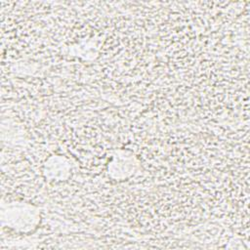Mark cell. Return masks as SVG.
Masks as SVG:
<instances>
[{"label":"cell","mask_w":250,"mask_h":250,"mask_svg":"<svg viewBox=\"0 0 250 250\" xmlns=\"http://www.w3.org/2000/svg\"><path fill=\"white\" fill-rule=\"evenodd\" d=\"M69 161L62 155H54L50 157L45 164V174L49 179H57L58 181L66 180L70 172Z\"/></svg>","instance_id":"cell-3"},{"label":"cell","mask_w":250,"mask_h":250,"mask_svg":"<svg viewBox=\"0 0 250 250\" xmlns=\"http://www.w3.org/2000/svg\"><path fill=\"white\" fill-rule=\"evenodd\" d=\"M2 225L27 233L33 231L40 223L41 212L39 207L26 202H11L2 207Z\"/></svg>","instance_id":"cell-1"},{"label":"cell","mask_w":250,"mask_h":250,"mask_svg":"<svg viewBox=\"0 0 250 250\" xmlns=\"http://www.w3.org/2000/svg\"><path fill=\"white\" fill-rule=\"evenodd\" d=\"M138 167V159L128 150H118L112 156V161L108 166V174L111 178L124 180L134 175Z\"/></svg>","instance_id":"cell-2"}]
</instances>
